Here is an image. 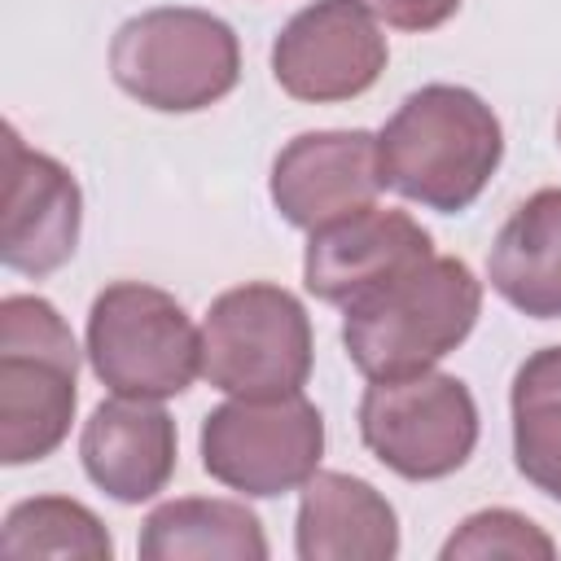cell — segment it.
I'll use <instances>...</instances> for the list:
<instances>
[{"label": "cell", "mask_w": 561, "mask_h": 561, "mask_svg": "<svg viewBox=\"0 0 561 561\" xmlns=\"http://www.w3.org/2000/svg\"><path fill=\"white\" fill-rule=\"evenodd\" d=\"M180 434L158 399H101L79 434V460L92 486L118 504H145L175 473Z\"/></svg>", "instance_id": "13"}, {"label": "cell", "mask_w": 561, "mask_h": 561, "mask_svg": "<svg viewBox=\"0 0 561 561\" xmlns=\"http://www.w3.org/2000/svg\"><path fill=\"white\" fill-rule=\"evenodd\" d=\"M4 224L0 259L22 276H48L79 250L83 193L70 167L31 149L18 127H4Z\"/></svg>", "instance_id": "10"}, {"label": "cell", "mask_w": 561, "mask_h": 561, "mask_svg": "<svg viewBox=\"0 0 561 561\" xmlns=\"http://www.w3.org/2000/svg\"><path fill=\"white\" fill-rule=\"evenodd\" d=\"M430 254H434V237L408 210H390L373 202L311 232L302 254V285L320 302L346 311L355 298L381 289L386 280L425 263Z\"/></svg>", "instance_id": "12"}, {"label": "cell", "mask_w": 561, "mask_h": 561, "mask_svg": "<svg viewBox=\"0 0 561 561\" xmlns=\"http://www.w3.org/2000/svg\"><path fill=\"white\" fill-rule=\"evenodd\" d=\"M136 552L140 561H267V535L241 500L184 495L145 517Z\"/></svg>", "instance_id": "16"}, {"label": "cell", "mask_w": 561, "mask_h": 561, "mask_svg": "<svg viewBox=\"0 0 561 561\" xmlns=\"http://www.w3.org/2000/svg\"><path fill=\"white\" fill-rule=\"evenodd\" d=\"M114 83L158 114H197L241 79L237 31L210 9L158 4L127 18L110 39Z\"/></svg>", "instance_id": "4"}, {"label": "cell", "mask_w": 561, "mask_h": 561, "mask_svg": "<svg viewBox=\"0 0 561 561\" xmlns=\"http://www.w3.org/2000/svg\"><path fill=\"white\" fill-rule=\"evenodd\" d=\"M381 184L399 197L460 215L504 162V127L495 110L460 83H425L399 101L377 131Z\"/></svg>", "instance_id": "1"}, {"label": "cell", "mask_w": 561, "mask_h": 561, "mask_svg": "<svg viewBox=\"0 0 561 561\" xmlns=\"http://www.w3.org/2000/svg\"><path fill=\"white\" fill-rule=\"evenodd\" d=\"M294 552L298 561H390L399 557V513L373 482L316 469L302 482Z\"/></svg>", "instance_id": "14"}, {"label": "cell", "mask_w": 561, "mask_h": 561, "mask_svg": "<svg viewBox=\"0 0 561 561\" xmlns=\"http://www.w3.org/2000/svg\"><path fill=\"white\" fill-rule=\"evenodd\" d=\"M377 136L364 127L302 131L272 162V206L285 224L316 232L351 210H364L381 193Z\"/></svg>", "instance_id": "11"}, {"label": "cell", "mask_w": 561, "mask_h": 561, "mask_svg": "<svg viewBox=\"0 0 561 561\" xmlns=\"http://www.w3.org/2000/svg\"><path fill=\"white\" fill-rule=\"evenodd\" d=\"M508 412L517 473L561 504V346H543L517 364Z\"/></svg>", "instance_id": "17"}, {"label": "cell", "mask_w": 561, "mask_h": 561, "mask_svg": "<svg viewBox=\"0 0 561 561\" xmlns=\"http://www.w3.org/2000/svg\"><path fill=\"white\" fill-rule=\"evenodd\" d=\"M377 22L408 31V35H425L438 31L447 18H456L460 0H359Z\"/></svg>", "instance_id": "20"}, {"label": "cell", "mask_w": 561, "mask_h": 561, "mask_svg": "<svg viewBox=\"0 0 561 561\" xmlns=\"http://www.w3.org/2000/svg\"><path fill=\"white\" fill-rule=\"evenodd\" d=\"M307 307L272 280L224 289L202 320V377L241 399L294 394L311 377Z\"/></svg>", "instance_id": "6"}, {"label": "cell", "mask_w": 561, "mask_h": 561, "mask_svg": "<svg viewBox=\"0 0 561 561\" xmlns=\"http://www.w3.org/2000/svg\"><path fill=\"white\" fill-rule=\"evenodd\" d=\"M482 316V280L465 259L430 254L342 316L346 359L373 377H403L451 355Z\"/></svg>", "instance_id": "2"}, {"label": "cell", "mask_w": 561, "mask_h": 561, "mask_svg": "<svg viewBox=\"0 0 561 561\" xmlns=\"http://www.w3.org/2000/svg\"><path fill=\"white\" fill-rule=\"evenodd\" d=\"M4 557H79V561H110L114 539L105 522L70 500V495H31L4 513L0 526Z\"/></svg>", "instance_id": "18"}, {"label": "cell", "mask_w": 561, "mask_h": 561, "mask_svg": "<svg viewBox=\"0 0 561 561\" xmlns=\"http://www.w3.org/2000/svg\"><path fill=\"white\" fill-rule=\"evenodd\" d=\"M557 140H561V118H557Z\"/></svg>", "instance_id": "21"}, {"label": "cell", "mask_w": 561, "mask_h": 561, "mask_svg": "<svg viewBox=\"0 0 561 561\" xmlns=\"http://www.w3.org/2000/svg\"><path fill=\"white\" fill-rule=\"evenodd\" d=\"M202 469L250 500H276L302 491V482L320 469L324 456V416L320 408L294 394L241 399L210 408L197 434Z\"/></svg>", "instance_id": "8"}, {"label": "cell", "mask_w": 561, "mask_h": 561, "mask_svg": "<svg viewBox=\"0 0 561 561\" xmlns=\"http://www.w3.org/2000/svg\"><path fill=\"white\" fill-rule=\"evenodd\" d=\"M443 561H486V557H513V561H552L557 539L535 526L517 508H478L469 513L447 543L438 548Z\"/></svg>", "instance_id": "19"}, {"label": "cell", "mask_w": 561, "mask_h": 561, "mask_svg": "<svg viewBox=\"0 0 561 561\" xmlns=\"http://www.w3.org/2000/svg\"><path fill=\"white\" fill-rule=\"evenodd\" d=\"M486 280L513 311L561 320V188L530 193L504 219L486 254Z\"/></svg>", "instance_id": "15"}, {"label": "cell", "mask_w": 561, "mask_h": 561, "mask_svg": "<svg viewBox=\"0 0 561 561\" xmlns=\"http://www.w3.org/2000/svg\"><path fill=\"white\" fill-rule=\"evenodd\" d=\"M473 390L438 368L373 377L359 394L364 447L408 482H438L469 465L478 447Z\"/></svg>", "instance_id": "7"}, {"label": "cell", "mask_w": 561, "mask_h": 561, "mask_svg": "<svg viewBox=\"0 0 561 561\" xmlns=\"http://www.w3.org/2000/svg\"><path fill=\"white\" fill-rule=\"evenodd\" d=\"M83 355L105 390L162 403L202 377V329L175 294L145 280H114L88 307Z\"/></svg>", "instance_id": "5"}, {"label": "cell", "mask_w": 561, "mask_h": 561, "mask_svg": "<svg viewBox=\"0 0 561 561\" xmlns=\"http://www.w3.org/2000/svg\"><path fill=\"white\" fill-rule=\"evenodd\" d=\"M79 346L39 294L0 298V465L48 460L75 421Z\"/></svg>", "instance_id": "3"}, {"label": "cell", "mask_w": 561, "mask_h": 561, "mask_svg": "<svg viewBox=\"0 0 561 561\" xmlns=\"http://www.w3.org/2000/svg\"><path fill=\"white\" fill-rule=\"evenodd\" d=\"M390 61L377 18L359 0H311L272 39V79L307 105L364 96Z\"/></svg>", "instance_id": "9"}]
</instances>
